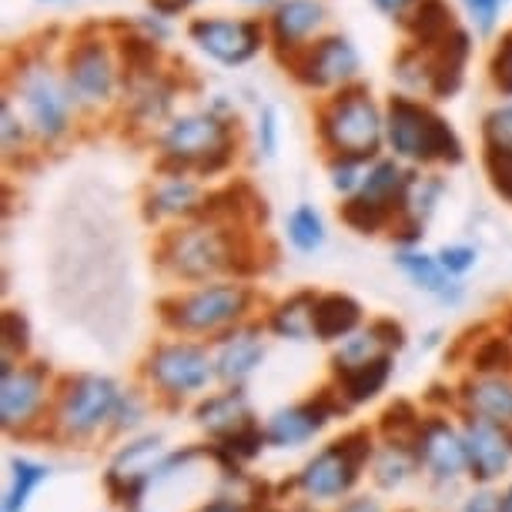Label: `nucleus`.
Listing matches in <instances>:
<instances>
[{"mask_svg":"<svg viewBox=\"0 0 512 512\" xmlns=\"http://www.w3.org/2000/svg\"><path fill=\"white\" fill-rule=\"evenodd\" d=\"M385 138H389L392 151L405 161H462V144L456 131L429 111L425 104L412 98H392L389 114H385Z\"/></svg>","mask_w":512,"mask_h":512,"instance_id":"obj_1","label":"nucleus"},{"mask_svg":"<svg viewBox=\"0 0 512 512\" xmlns=\"http://www.w3.org/2000/svg\"><path fill=\"white\" fill-rule=\"evenodd\" d=\"M318 134L328 148L335 151V158H372L382 144L385 121L379 118L369 91L349 88L338 98H332L328 108L318 114Z\"/></svg>","mask_w":512,"mask_h":512,"instance_id":"obj_2","label":"nucleus"},{"mask_svg":"<svg viewBox=\"0 0 512 512\" xmlns=\"http://www.w3.org/2000/svg\"><path fill=\"white\" fill-rule=\"evenodd\" d=\"M121 402V385L108 375H77V379H67L61 399H57L54 425L67 439H88L111 419H118Z\"/></svg>","mask_w":512,"mask_h":512,"instance_id":"obj_3","label":"nucleus"},{"mask_svg":"<svg viewBox=\"0 0 512 512\" xmlns=\"http://www.w3.org/2000/svg\"><path fill=\"white\" fill-rule=\"evenodd\" d=\"M251 308V292L238 282L201 285L195 292L175 298L164 305V322L188 335H208L221 328L241 325V318Z\"/></svg>","mask_w":512,"mask_h":512,"instance_id":"obj_4","label":"nucleus"},{"mask_svg":"<svg viewBox=\"0 0 512 512\" xmlns=\"http://www.w3.org/2000/svg\"><path fill=\"white\" fill-rule=\"evenodd\" d=\"M161 151L164 161H171L175 168L215 175L231 161V128L215 114H188L164 131Z\"/></svg>","mask_w":512,"mask_h":512,"instance_id":"obj_5","label":"nucleus"},{"mask_svg":"<svg viewBox=\"0 0 512 512\" xmlns=\"http://www.w3.org/2000/svg\"><path fill=\"white\" fill-rule=\"evenodd\" d=\"M235 258V241L218 225H191L164 241V262H168L171 272L188 278V282H201L208 275L235 268Z\"/></svg>","mask_w":512,"mask_h":512,"instance_id":"obj_6","label":"nucleus"},{"mask_svg":"<svg viewBox=\"0 0 512 512\" xmlns=\"http://www.w3.org/2000/svg\"><path fill=\"white\" fill-rule=\"evenodd\" d=\"M369 459H372L369 432H352V436L338 439L328 449H322L315 459H308L305 469L298 472V486L312 499H338L355 486L359 469Z\"/></svg>","mask_w":512,"mask_h":512,"instance_id":"obj_7","label":"nucleus"},{"mask_svg":"<svg viewBox=\"0 0 512 512\" xmlns=\"http://www.w3.org/2000/svg\"><path fill=\"white\" fill-rule=\"evenodd\" d=\"M148 382L161 395L171 399H185V395L201 392L215 379V362L208 359V352L201 345L191 342H164L148 355Z\"/></svg>","mask_w":512,"mask_h":512,"instance_id":"obj_8","label":"nucleus"},{"mask_svg":"<svg viewBox=\"0 0 512 512\" xmlns=\"http://www.w3.org/2000/svg\"><path fill=\"white\" fill-rule=\"evenodd\" d=\"M47 372L41 365H4L0 385V419L7 432H24L44 415Z\"/></svg>","mask_w":512,"mask_h":512,"instance_id":"obj_9","label":"nucleus"},{"mask_svg":"<svg viewBox=\"0 0 512 512\" xmlns=\"http://www.w3.org/2000/svg\"><path fill=\"white\" fill-rule=\"evenodd\" d=\"M191 41L215 61L235 67L262 51L265 31L258 21H225V17H201L191 24Z\"/></svg>","mask_w":512,"mask_h":512,"instance_id":"obj_10","label":"nucleus"},{"mask_svg":"<svg viewBox=\"0 0 512 512\" xmlns=\"http://www.w3.org/2000/svg\"><path fill=\"white\" fill-rule=\"evenodd\" d=\"M17 88L24 94L27 114H31L37 134L44 138H61L71 121V98L61 88V81L47 71V67H27L17 77Z\"/></svg>","mask_w":512,"mask_h":512,"instance_id":"obj_11","label":"nucleus"},{"mask_svg":"<svg viewBox=\"0 0 512 512\" xmlns=\"http://www.w3.org/2000/svg\"><path fill=\"white\" fill-rule=\"evenodd\" d=\"M415 459H419V466L429 469V476L439 482H456L462 472L469 469L462 432L452 429L446 419L422 422L419 439H415Z\"/></svg>","mask_w":512,"mask_h":512,"instance_id":"obj_12","label":"nucleus"},{"mask_svg":"<svg viewBox=\"0 0 512 512\" xmlns=\"http://www.w3.org/2000/svg\"><path fill=\"white\" fill-rule=\"evenodd\" d=\"M292 71L305 88L345 84L359 71V54H355V47L345 37H325L315 47H308L302 57H295Z\"/></svg>","mask_w":512,"mask_h":512,"instance_id":"obj_13","label":"nucleus"},{"mask_svg":"<svg viewBox=\"0 0 512 512\" xmlns=\"http://www.w3.org/2000/svg\"><path fill=\"white\" fill-rule=\"evenodd\" d=\"M462 442H466V459H469L472 479L492 482L509 469L512 432H506L502 425L479 419V415H469L466 429H462Z\"/></svg>","mask_w":512,"mask_h":512,"instance_id":"obj_14","label":"nucleus"},{"mask_svg":"<svg viewBox=\"0 0 512 512\" xmlns=\"http://www.w3.org/2000/svg\"><path fill=\"white\" fill-rule=\"evenodd\" d=\"M114 81H118L114 61L101 41L77 44L67 57V84H71V94H77L84 104L108 101L114 94Z\"/></svg>","mask_w":512,"mask_h":512,"instance_id":"obj_15","label":"nucleus"},{"mask_svg":"<svg viewBox=\"0 0 512 512\" xmlns=\"http://www.w3.org/2000/svg\"><path fill=\"white\" fill-rule=\"evenodd\" d=\"M262 359H265L262 332H258L255 325H235V332H228L218 342L215 375L228 385H241L248 375H255Z\"/></svg>","mask_w":512,"mask_h":512,"instance_id":"obj_16","label":"nucleus"},{"mask_svg":"<svg viewBox=\"0 0 512 512\" xmlns=\"http://www.w3.org/2000/svg\"><path fill=\"white\" fill-rule=\"evenodd\" d=\"M332 412L335 409L328 405V395H322V399H315V402H302V405H292V409H282L272 415V422H268L265 439L282 449L302 446V442H308L318 429H322Z\"/></svg>","mask_w":512,"mask_h":512,"instance_id":"obj_17","label":"nucleus"},{"mask_svg":"<svg viewBox=\"0 0 512 512\" xmlns=\"http://www.w3.org/2000/svg\"><path fill=\"white\" fill-rule=\"evenodd\" d=\"M462 402L472 415L486 422L502 425L506 432H512V382L502 375H482V379L469 382L462 389Z\"/></svg>","mask_w":512,"mask_h":512,"instance_id":"obj_18","label":"nucleus"},{"mask_svg":"<svg viewBox=\"0 0 512 512\" xmlns=\"http://www.w3.org/2000/svg\"><path fill=\"white\" fill-rule=\"evenodd\" d=\"M469 61V34L452 31L439 47H432L429 71H432V91L436 98H452L462 84V71Z\"/></svg>","mask_w":512,"mask_h":512,"instance_id":"obj_19","label":"nucleus"},{"mask_svg":"<svg viewBox=\"0 0 512 512\" xmlns=\"http://www.w3.org/2000/svg\"><path fill=\"white\" fill-rule=\"evenodd\" d=\"M322 21H325V7L318 0H282L272 14L275 44L295 51Z\"/></svg>","mask_w":512,"mask_h":512,"instance_id":"obj_20","label":"nucleus"},{"mask_svg":"<svg viewBox=\"0 0 512 512\" xmlns=\"http://www.w3.org/2000/svg\"><path fill=\"white\" fill-rule=\"evenodd\" d=\"M198 425L208 432V436L225 442L255 422H251V409H248L245 395H241L238 389H231V392H221V395H215V399H208L205 405H201Z\"/></svg>","mask_w":512,"mask_h":512,"instance_id":"obj_21","label":"nucleus"},{"mask_svg":"<svg viewBox=\"0 0 512 512\" xmlns=\"http://www.w3.org/2000/svg\"><path fill=\"white\" fill-rule=\"evenodd\" d=\"M362 322V305L349 295H318L315 302V338L338 342L355 335Z\"/></svg>","mask_w":512,"mask_h":512,"instance_id":"obj_22","label":"nucleus"},{"mask_svg":"<svg viewBox=\"0 0 512 512\" xmlns=\"http://www.w3.org/2000/svg\"><path fill=\"white\" fill-rule=\"evenodd\" d=\"M389 375H392V359L389 355H382V359H375V362H365V365H355V369L338 372V389H342V395L349 402H369L385 389Z\"/></svg>","mask_w":512,"mask_h":512,"instance_id":"obj_23","label":"nucleus"},{"mask_svg":"<svg viewBox=\"0 0 512 512\" xmlns=\"http://www.w3.org/2000/svg\"><path fill=\"white\" fill-rule=\"evenodd\" d=\"M315 295H292L285 298L282 305L272 312V332L282 338H295V342H305V338L315 335Z\"/></svg>","mask_w":512,"mask_h":512,"instance_id":"obj_24","label":"nucleus"},{"mask_svg":"<svg viewBox=\"0 0 512 512\" xmlns=\"http://www.w3.org/2000/svg\"><path fill=\"white\" fill-rule=\"evenodd\" d=\"M409 31L425 51L439 47L452 31H456V27H452V11H449L446 0H422V4L415 7L412 21H409Z\"/></svg>","mask_w":512,"mask_h":512,"instance_id":"obj_25","label":"nucleus"},{"mask_svg":"<svg viewBox=\"0 0 512 512\" xmlns=\"http://www.w3.org/2000/svg\"><path fill=\"white\" fill-rule=\"evenodd\" d=\"M415 466H419V459H415V449L402 446V442H389L385 449L375 452L372 476H375V482H379V486L395 489V486H402V482L412 476Z\"/></svg>","mask_w":512,"mask_h":512,"instance_id":"obj_26","label":"nucleus"},{"mask_svg":"<svg viewBox=\"0 0 512 512\" xmlns=\"http://www.w3.org/2000/svg\"><path fill=\"white\" fill-rule=\"evenodd\" d=\"M201 191L195 181L188 178H171L151 195V211L154 215H195L201 211Z\"/></svg>","mask_w":512,"mask_h":512,"instance_id":"obj_27","label":"nucleus"},{"mask_svg":"<svg viewBox=\"0 0 512 512\" xmlns=\"http://www.w3.org/2000/svg\"><path fill=\"white\" fill-rule=\"evenodd\" d=\"M395 262H399L402 272L419 288H425V292H432L439 298H449V272L439 265V258L422 255V251H399Z\"/></svg>","mask_w":512,"mask_h":512,"instance_id":"obj_28","label":"nucleus"},{"mask_svg":"<svg viewBox=\"0 0 512 512\" xmlns=\"http://www.w3.org/2000/svg\"><path fill=\"white\" fill-rule=\"evenodd\" d=\"M389 355V345L382 342L379 332L365 328V332H355L349 338H342V349L335 355V372H345V369H355V365H365V362H375Z\"/></svg>","mask_w":512,"mask_h":512,"instance_id":"obj_29","label":"nucleus"},{"mask_svg":"<svg viewBox=\"0 0 512 512\" xmlns=\"http://www.w3.org/2000/svg\"><path fill=\"white\" fill-rule=\"evenodd\" d=\"M11 469H14V476H11V489H7V499H4V512H24L27 499H31L34 489L47 479V469L41 462H31V459H14Z\"/></svg>","mask_w":512,"mask_h":512,"instance_id":"obj_30","label":"nucleus"},{"mask_svg":"<svg viewBox=\"0 0 512 512\" xmlns=\"http://www.w3.org/2000/svg\"><path fill=\"white\" fill-rule=\"evenodd\" d=\"M392 215H395L392 208H385V205H379V201H369L362 195H355L342 205V221L359 231V235H375L379 228L389 225Z\"/></svg>","mask_w":512,"mask_h":512,"instance_id":"obj_31","label":"nucleus"},{"mask_svg":"<svg viewBox=\"0 0 512 512\" xmlns=\"http://www.w3.org/2000/svg\"><path fill=\"white\" fill-rule=\"evenodd\" d=\"M288 238H292V245L298 251H305V255H312V251L322 248L325 241V225H322V215H318L315 208H295L292 218H288Z\"/></svg>","mask_w":512,"mask_h":512,"instance_id":"obj_32","label":"nucleus"},{"mask_svg":"<svg viewBox=\"0 0 512 512\" xmlns=\"http://www.w3.org/2000/svg\"><path fill=\"white\" fill-rule=\"evenodd\" d=\"M472 369L482 375H499L512 369V345L509 338H486L472 355Z\"/></svg>","mask_w":512,"mask_h":512,"instance_id":"obj_33","label":"nucleus"},{"mask_svg":"<svg viewBox=\"0 0 512 512\" xmlns=\"http://www.w3.org/2000/svg\"><path fill=\"white\" fill-rule=\"evenodd\" d=\"M482 138H486V151L512 154V104L489 111V118L482 121Z\"/></svg>","mask_w":512,"mask_h":512,"instance_id":"obj_34","label":"nucleus"},{"mask_svg":"<svg viewBox=\"0 0 512 512\" xmlns=\"http://www.w3.org/2000/svg\"><path fill=\"white\" fill-rule=\"evenodd\" d=\"M395 74H399L402 84L409 88H425L432 91V71H429V57H422V47L419 51H405L399 61H395Z\"/></svg>","mask_w":512,"mask_h":512,"instance_id":"obj_35","label":"nucleus"},{"mask_svg":"<svg viewBox=\"0 0 512 512\" xmlns=\"http://www.w3.org/2000/svg\"><path fill=\"white\" fill-rule=\"evenodd\" d=\"M365 161L359 158H335L328 175H332V188L342 191V195H352V191H362V181H365Z\"/></svg>","mask_w":512,"mask_h":512,"instance_id":"obj_36","label":"nucleus"},{"mask_svg":"<svg viewBox=\"0 0 512 512\" xmlns=\"http://www.w3.org/2000/svg\"><path fill=\"white\" fill-rule=\"evenodd\" d=\"M486 171L492 178V188H496L502 198L512 201V154L486 151Z\"/></svg>","mask_w":512,"mask_h":512,"instance_id":"obj_37","label":"nucleus"},{"mask_svg":"<svg viewBox=\"0 0 512 512\" xmlns=\"http://www.w3.org/2000/svg\"><path fill=\"white\" fill-rule=\"evenodd\" d=\"M121 54H124V64H128L134 74H148L154 57H158V47L151 41H141V37H131V41H124Z\"/></svg>","mask_w":512,"mask_h":512,"instance_id":"obj_38","label":"nucleus"},{"mask_svg":"<svg viewBox=\"0 0 512 512\" xmlns=\"http://www.w3.org/2000/svg\"><path fill=\"white\" fill-rule=\"evenodd\" d=\"M27 349V325L17 312L4 315V362H11V355H21Z\"/></svg>","mask_w":512,"mask_h":512,"instance_id":"obj_39","label":"nucleus"},{"mask_svg":"<svg viewBox=\"0 0 512 512\" xmlns=\"http://www.w3.org/2000/svg\"><path fill=\"white\" fill-rule=\"evenodd\" d=\"M492 81H496L499 91L512 94V34L502 37V47L492 57Z\"/></svg>","mask_w":512,"mask_h":512,"instance_id":"obj_40","label":"nucleus"},{"mask_svg":"<svg viewBox=\"0 0 512 512\" xmlns=\"http://www.w3.org/2000/svg\"><path fill=\"white\" fill-rule=\"evenodd\" d=\"M439 265L446 268L449 275H462V272H469L472 265H476V248H469V245H452V248H442L439 251Z\"/></svg>","mask_w":512,"mask_h":512,"instance_id":"obj_41","label":"nucleus"},{"mask_svg":"<svg viewBox=\"0 0 512 512\" xmlns=\"http://www.w3.org/2000/svg\"><path fill=\"white\" fill-rule=\"evenodd\" d=\"M258 144H262V151L272 158L275 148H278V118L272 108L262 111V118H258Z\"/></svg>","mask_w":512,"mask_h":512,"instance_id":"obj_42","label":"nucleus"},{"mask_svg":"<svg viewBox=\"0 0 512 512\" xmlns=\"http://www.w3.org/2000/svg\"><path fill=\"white\" fill-rule=\"evenodd\" d=\"M459 512H502V496L482 489V492H476V496H469L466 506H462Z\"/></svg>","mask_w":512,"mask_h":512,"instance_id":"obj_43","label":"nucleus"},{"mask_svg":"<svg viewBox=\"0 0 512 512\" xmlns=\"http://www.w3.org/2000/svg\"><path fill=\"white\" fill-rule=\"evenodd\" d=\"M466 4H469V11L479 21L482 31H492V21H496V11H499L502 0H466Z\"/></svg>","mask_w":512,"mask_h":512,"instance_id":"obj_44","label":"nucleus"},{"mask_svg":"<svg viewBox=\"0 0 512 512\" xmlns=\"http://www.w3.org/2000/svg\"><path fill=\"white\" fill-rule=\"evenodd\" d=\"M17 144H24V128L14 118L11 101H4V148L11 151V148H17Z\"/></svg>","mask_w":512,"mask_h":512,"instance_id":"obj_45","label":"nucleus"},{"mask_svg":"<svg viewBox=\"0 0 512 512\" xmlns=\"http://www.w3.org/2000/svg\"><path fill=\"white\" fill-rule=\"evenodd\" d=\"M338 512H382V506L375 499H369V496H359V499H349L345 502L342 509Z\"/></svg>","mask_w":512,"mask_h":512,"instance_id":"obj_46","label":"nucleus"},{"mask_svg":"<svg viewBox=\"0 0 512 512\" xmlns=\"http://www.w3.org/2000/svg\"><path fill=\"white\" fill-rule=\"evenodd\" d=\"M191 4V0H151V7L158 14H164V17H171V14H181L185 7Z\"/></svg>","mask_w":512,"mask_h":512,"instance_id":"obj_47","label":"nucleus"},{"mask_svg":"<svg viewBox=\"0 0 512 512\" xmlns=\"http://www.w3.org/2000/svg\"><path fill=\"white\" fill-rule=\"evenodd\" d=\"M372 4L379 7L382 14H389V17H399V14L405 11V7H409V4H415V0H372Z\"/></svg>","mask_w":512,"mask_h":512,"instance_id":"obj_48","label":"nucleus"},{"mask_svg":"<svg viewBox=\"0 0 512 512\" xmlns=\"http://www.w3.org/2000/svg\"><path fill=\"white\" fill-rule=\"evenodd\" d=\"M198 512H245V509L235 506V502H228V499H215V502H208V506H201Z\"/></svg>","mask_w":512,"mask_h":512,"instance_id":"obj_49","label":"nucleus"},{"mask_svg":"<svg viewBox=\"0 0 512 512\" xmlns=\"http://www.w3.org/2000/svg\"><path fill=\"white\" fill-rule=\"evenodd\" d=\"M502 512H512V486L506 489V496H502Z\"/></svg>","mask_w":512,"mask_h":512,"instance_id":"obj_50","label":"nucleus"},{"mask_svg":"<svg viewBox=\"0 0 512 512\" xmlns=\"http://www.w3.org/2000/svg\"><path fill=\"white\" fill-rule=\"evenodd\" d=\"M248 4H268V0H248Z\"/></svg>","mask_w":512,"mask_h":512,"instance_id":"obj_51","label":"nucleus"}]
</instances>
